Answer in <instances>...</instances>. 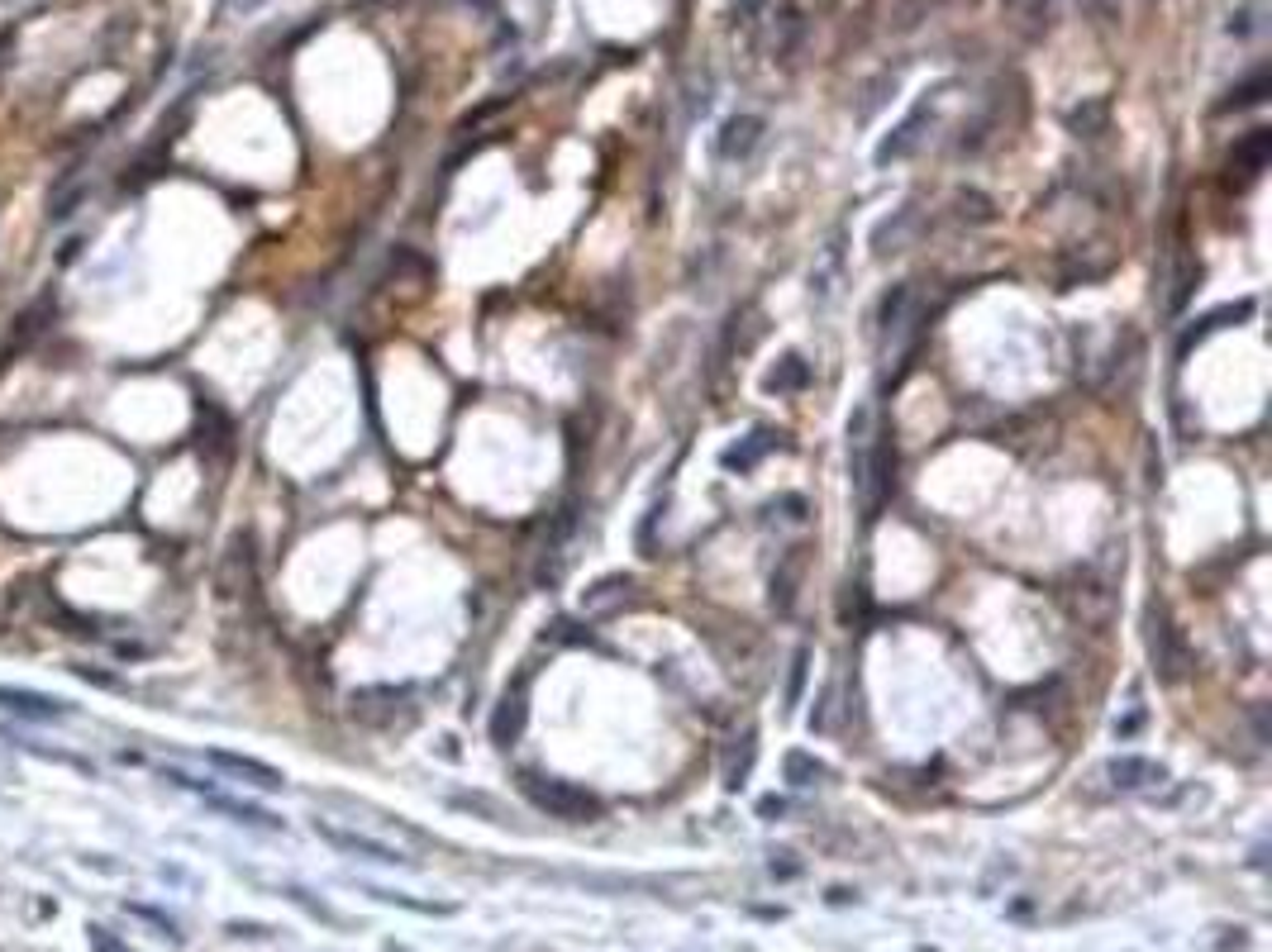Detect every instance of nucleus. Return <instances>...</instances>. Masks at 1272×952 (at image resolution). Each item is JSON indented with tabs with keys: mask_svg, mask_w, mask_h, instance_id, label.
<instances>
[{
	"mask_svg": "<svg viewBox=\"0 0 1272 952\" xmlns=\"http://www.w3.org/2000/svg\"><path fill=\"white\" fill-rule=\"evenodd\" d=\"M520 791H525L549 819H568V824H591V819H600V800L591 796V791L572 786V781L520 772Z\"/></svg>",
	"mask_w": 1272,
	"mask_h": 952,
	"instance_id": "nucleus-1",
	"label": "nucleus"
},
{
	"mask_svg": "<svg viewBox=\"0 0 1272 952\" xmlns=\"http://www.w3.org/2000/svg\"><path fill=\"white\" fill-rule=\"evenodd\" d=\"M1144 643H1148V657H1153V672L1163 676V681H1182L1191 667V648L1182 643V629L1172 624L1168 605H1148L1144 614Z\"/></svg>",
	"mask_w": 1272,
	"mask_h": 952,
	"instance_id": "nucleus-2",
	"label": "nucleus"
},
{
	"mask_svg": "<svg viewBox=\"0 0 1272 952\" xmlns=\"http://www.w3.org/2000/svg\"><path fill=\"white\" fill-rule=\"evenodd\" d=\"M315 834H320L330 848L348 852V858H362V862H382V867H405V862H415V858H405L401 848H391V843L367 839V834H358V828H339V824H330V819H315Z\"/></svg>",
	"mask_w": 1272,
	"mask_h": 952,
	"instance_id": "nucleus-3",
	"label": "nucleus"
},
{
	"mask_svg": "<svg viewBox=\"0 0 1272 952\" xmlns=\"http://www.w3.org/2000/svg\"><path fill=\"white\" fill-rule=\"evenodd\" d=\"M206 762L215 766V772H225V777L243 781V786L253 791H281L287 786V777H281L272 762H258V757H243V753H225V748H210Z\"/></svg>",
	"mask_w": 1272,
	"mask_h": 952,
	"instance_id": "nucleus-4",
	"label": "nucleus"
},
{
	"mask_svg": "<svg viewBox=\"0 0 1272 952\" xmlns=\"http://www.w3.org/2000/svg\"><path fill=\"white\" fill-rule=\"evenodd\" d=\"M243 590H253V539L249 534H238V539L229 543L225 562H219V596H225V601H238Z\"/></svg>",
	"mask_w": 1272,
	"mask_h": 952,
	"instance_id": "nucleus-5",
	"label": "nucleus"
},
{
	"mask_svg": "<svg viewBox=\"0 0 1272 952\" xmlns=\"http://www.w3.org/2000/svg\"><path fill=\"white\" fill-rule=\"evenodd\" d=\"M1106 777H1110L1116 791H1153V786L1168 781V772H1163L1159 762H1148V757H1110Z\"/></svg>",
	"mask_w": 1272,
	"mask_h": 952,
	"instance_id": "nucleus-6",
	"label": "nucleus"
},
{
	"mask_svg": "<svg viewBox=\"0 0 1272 952\" xmlns=\"http://www.w3.org/2000/svg\"><path fill=\"white\" fill-rule=\"evenodd\" d=\"M758 138H763V120L758 114H735V120H724L720 138H715V153L724 163H739V157H748L758 148Z\"/></svg>",
	"mask_w": 1272,
	"mask_h": 952,
	"instance_id": "nucleus-7",
	"label": "nucleus"
},
{
	"mask_svg": "<svg viewBox=\"0 0 1272 952\" xmlns=\"http://www.w3.org/2000/svg\"><path fill=\"white\" fill-rule=\"evenodd\" d=\"M0 710L20 714V719H39V724L67 719L63 700H52V695H39V691H20V686H0Z\"/></svg>",
	"mask_w": 1272,
	"mask_h": 952,
	"instance_id": "nucleus-8",
	"label": "nucleus"
},
{
	"mask_svg": "<svg viewBox=\"0 0 1272 952\" xmlns=\"http://www.w3.org/2000/svg\"><path fill=\"white\" fill-rule=\"evenodd\" d=\"M930 125V101H920L915 105L906 120H900L896 129H891V138H882L877 144V167H887V163H900V157L911 153L915 144H920V129Z\"/></svg>",
	"mask_w": 1272,
	"mask_h": 952,
	"instance_id": "nucleus-9",
	"label": "nucleus"
},
{
	"mask_svg": "<svg viewBox=\"0 0 1272 952\" xmlns=\"http://www.w3.org/2000/svg\"><path fill=\"white\" fill-rule=\"evenodd\" d=\"M1268 157H1272V129H1249L1230 153V176L1239 172V181H1253L1268 167Z\"/></svg>",
	"mask_w": 1272,
	"mask_h": 952,
	"instance_id": "nucleus-10",
	"label": "nucleus"
},
{
	"mask_svg": "<svg viewBox=\"0 0 1272 952\" xmlns=\"http://www.w3.org/2000/svg\"><path fill=\"white\" fill-rule=\"evenodd\" d=\"M525 714H529L525 686H515V691L501 695L496 714H491V743H496V748H510V743H515V738L525 734Z\"/></svg>",
	"mask_w": 1272,
	"mask_h": 952,
	"instance_id": "nucleus-11",
	"label": "nucleus"
},
{
	"mask_svg": "<svg viewBox=\"0 0 1272 952\" xmlns=\"http://www.w3.org/2000/svg\"><path fill=\"white\" fill-rule=\"evenodd\" d=\"M1253 315V301H1234V305H1221V310H1210V315H1201L1196 324H1191L1187 333H1182V343H1178V352L1187 358L1191 352V343H1201L1206 333H1215V329H1225V324H1239V320H1249Z\"/></svg>",
	"mask_w": 1272,
	"mask_h": 952,
	"instance_id": "nucleus-12",
	"label": "nucleus"
},
{
	"mask_svg": "<svg viewBox=\"0 0 1272 952\" xmlns=\"http://www.w3.org/2000/svg\"><path fill=\"white\" fill-rule=\"evenodd\" d=\"M1268 91H1272V72L1268 67H1258V72L1249 77V82H1239V86H1230V95H1225L1215 110L1221 114H1234V110H1253V105H1263L1268 101Z\"/></svg>",
	"mask_w": 1272,
	"mask_h": 952,
	"instance_id": "nucleus-13",
	"label": "nucleus"
},
{
	"mask_svg": "<svg viewBox=\"0 0 1272 952\" xmlns=\"http://www.w3.org/2000/svg\"><path fill=\"white\" fill-rule=\"evenodd\" d=\"M806 382H810V367H806V358L801 352H786L782 363L772 367V372L763 376V386L772 395H786V391H806Z\"/></svg>",
	"mask_w": 1272,
	"mask_h": 952,
	"instance_id": "nucleus-14",
	"label": "nucleus"
},
{
	"mask_svg": "<svg viewBox=\"0 0 1272 952\" xmlns=\"http://www.w3.org/2000/svg\"><path fill=\"white\" fill-rule=\"evenodd\" d=\"M754 757H758V734H754V729H744L739 748L729 753V762H724V791H739V786H744L748 772H754Z\"/></svg>",
	"mask_w": 1272,
	"mask_h": 952,
	"instance_id": "nucleus-15",
	"label": "nucleus"
},
{
	"mask_svg": "<svg viewBox=\"0 0 1272 952\" xmlns=\"http://www.w3.org/2000/svg\"><path fill=\"white\" fill-rule=\"evenodd\" d=\"M630 590H634L630 577H600L596 586L587 590V601H581V605H587V614H606V610H615V605H620Z\"/></svg>",
	"mask_w": 1272,
	"mask_h": 952,
	"instance_id": "nucleus-16",
	"label": "nucleus"
},
{
	"mask_svg": "<svg viewBox=\"0 0 1272 952\" xmlns=\"http://www.w3.org/2000/svg\"><path fill=\"white\" fill-rule=\"evenodd\" d=\"M82 200H86V176H63V181L52 187V196H48V219H52V224H63V219L82 205Z\"/></svg>",
	"mask_w": 1272,
	"mask_h": 952,
	"instance_id": "nucleus-17",
	"label": "nucleus"
},
{
	"mask_svg": "<svg viewBox=\"0 0 1272 952\" xmlns=\"http://www.w3.org/2000/svg\"><path fill=\"white\" fill-rule=\"evenodd\" d=\"M777 438H782V434H767V429H758V434L744 438V448H729V453H724V467H729V472H748V467H754L758 457L777 443Z\"/></svg>",
	"mask_w": 1272,
	"mask_h": 952,
	"instance_id": "nucleus-18",
	"label": "nucleus"
},
{
	"mask_svg": "<svg viewBox=\"0 0 1272 952\" xmlns=\"http://www.w3.org/2000/svg\"><path fill=\"white\" fill-rule=\"evenodd\" d=\"M797 577H801V548L791 553V558L777 567V577H772V605L777 610H791V601H797Z\"/></svg>",
	"mask_w": 1272,
	"mask_h": 952,
	"instance_id": "nucleus-19",
	"label": "nucleus"
},
{
	"mask_svg": "<svg viewBox=\"0 0 1272 952\" xmlns=\"http://www.w3.org/2000/svg\"><path fill=\"white\" fill-rule=\"evenodd\" d=\"M782 772H786V781H791V786H815V781L829 777L825 766H820L810 753H801V748H797V753H786V757H782Z\"/></svg>",
	"mask_w": 1272,
	"mask_h": 952,
	"instance_id": "nucleus-20",
	"label": "nucleus"
},
{
	"mask_svg": "<svg viewBox=\"0 0 1272 952\" xmlns=\"http://www.w3.org/2000/svg\"><path fill=\"white\" fill-rule=\"evenodd\" d=\"M1067 129L1082 138H1097L1101 129H1106V101H1086L1077 105V110H1067Z\"/></svg>",
	"mask_w": 1272,
	"mask_h": 952,
	"instance_id": "nucleus-21",
	"label": "nucleus"
},
{
	"mask_svg": "<svg viewBox=\"0 0 1272 952\" xmlns=\"http://www.w3.org/2000/svg\"><path fill=\"white\" fill-rule=\"evenodd\" d=\"M906 305H911V286H896L887 301H882V329H887V333L906 329Z\"/></svg>",
	"mask_w": 1272,
	"mask_h": 952,
	"instance_id": "nucleus-22",
	"label": "nucleus"
},
{
	"mask_svg": "<svg viewBox=\"0 0 1272 952\" xmlns=\"http://www.w3.org/2000/svg\"><path fill=\"white\" fill-rule=\"evenodd\" d=\"M367 895H377V901H382V905H401V910H415V914H453V905L410 901V895H401V890H382V886H367Z\"/></svg>",
	"mask_w": 1272,
	"mask_h": 952,
	"instance_id": "nucleus-23",
	"label": "nucleus"
},
{
	"mask_svg": "<svg viewBox=\"0 0 1272 952\" xmlns=\"http://www.w3.org/2000/svg\"><path fill=\"white\" fill-rule=\"evenodd\" d=\"M806 667H810V652L806 648H797L791 652V676H786V710H797L801 705V686H806Z\"/></svg>",
	"mask_w": 1272,
	"mask_h": 952,
	"instance_id": "nucleus-24",
	"label": "nucleus"
},
{
	"mask_svg": "<svg viewBox=\"0 0 1272 952\" xmlns=\"http://www.w3.org/2000/svg\"><path fill=\"white\" fill-rule=\"evenodd\" d=\"M72 676H82V681L105 686V691H120V676H114V672H96L91 663H72Z\"/></svg>",
	"mask_w": 1272,
	"mask_h": 952,
	"instance_id": "nucleus-25",
	"label": "nucleus"
},
{
	"mask_svg": "<svg viewBox=\"0 0 1272 952\" xmlns=\"http://www.w3.org/2000/svg\"><path fill=\"white\" fill-rule=\"evenodd\" d=\"M91 948H96V952H134V948H129V943L110 938V933H105L101 924H91Z\"/></svg>",
	"mask_w": 1272,
	"mask_h": 952,
	"instance_id": "nucleus-26",
	"label": "nucleus"
},
{
	"mask_svg": "<svg viewBox=\"0 0 1272 952\" xmlns=\"http://www.w3.org/2000/svg\"><path fill=\"white\" fill-rule=\"evenodd\" d=\"M258 5L262 0H219V15H238V10L249 15V10H258Z\"/></svg>",
	"mask_w": 1272,
	"mask_h": 952,
	"instance_id": "nucleus-27",
	"label": "nucleus"
},
{
	"mask_svg": "<svg viewBox=\"0 0 1272 952\" xmlns=\"http://www.w3.org/2000/svg\"><path fill=\"white\" fill-rule=\"evenodd\" d=\"M782 809H786V805H782V800H777V796H763V800H758V815H763V819L782 815Z\"/></svg>",
	"mask_w": 1272,
	"mask_h": 952,
	"instance_id": "nucleus-28",
	"label": "nucleus"
},
{
	"mask_svg": "<svg viewBox=\"0 0 1272 952\" xmlns=\"http://www.w3.org/2000/svg\"><path fill=\"white\" fill-rule=\"evenodd\" d=\"M467 5H472V10H487V15H491V10L501 5V0H467Z\"/></svg>",
	"mask_w": 1272,
	"mask_h": 952,
	"instance_id": "nucleus-29",
	"label": "nucleus"
},
{
	"mask_svg": "<svg viewBox=\"0 0 1272 952\" xmlns=\"http://www.w3.org/2000/svg\"><path fill=\"white\" fill-rule=\"evenodd\" d=\"M754 5H758V0H739V10H754Z\"/></svg>",
	"mask_w": 1272,
	"mask_h": 952,
	"instance_id": "nucleus-30",
	"label": "nucleus"
},
{
	"mask_svg": "<svg viewBox=\"0 0 1272 952\" xmlns=\"http://www.w3.org/2000/svg\"><path fill=\"white\" fill-rule=\"evenodd\" d=\"M825 5H834V0H825Z\"/></svg>",
	"mask_w": 1272,
	"mask_h": 952,
	"instance_id": "nucleus-31",
	"label": "nucleus"
}]
</instances>
